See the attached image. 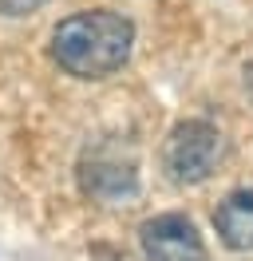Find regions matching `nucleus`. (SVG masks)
I'll return each mask as SVG.
<instances>
[{
    "instance_id": "f257e3e1",
    "label": "nucleus",
    "mask_w": 253,
    "mask_h": 261,
    "mask_svg": "<svg viewBox=\"0 0 253 261\" xmlns=\"http://www.w3.org/2000/svg\"><path fill=\"white\" fill-rule=\"evenodd\" d=\"M131 44H135L131 20L99 8V12H79L63 20L52 36V56L63 71L79 80H103L127 64Z\"/></svg>"
},
{
    "instance_id": "f03ea898",
    "label": "nucleus",
    "mask_w": 253,
    "mask_h": 261,
    "mask_svg": "<svg viewBox=\"0 0 253 261\" xmlns=\"http://www.w3.org/2000/svg\"><path fill=\"white\" fill-rule=\"evenodd\" d=\"M221 159V135L202 119L178 123L166 143V170L174 182H206Z\"/></svg>"
},
{
    "instance_id": "7ed1b4c3",
    "label": "nucleus",
    "mask_w": 253,
    "mask_h": 261,
    "mask_svg": "<svg viewBox=\"0 0 253 261\" xmlns=\"http://www.w3.org/2000/svg\"><path fill=\"white\" fill-rule=\"evenodd\" d=\"M146 261H206L202 233L186 214H158L139 229Z\"/></svg>"
},
{
    "instance_id": "20e7f679",
    "label": "nucleus",
    "mask_w": 253,
    "mask_h": 261,
    "mask_svg": "<svg viewBox=\"0 0 253 261\" xmlns=\"http://www.w3.org/2000/svg\"><path fill=\"white\" fill-rule=\"evenodd\" d=\"M214 229L218 238L237 253L253 249V190H234V194L214 210Z\"/></svg>"
}]
</instances>
